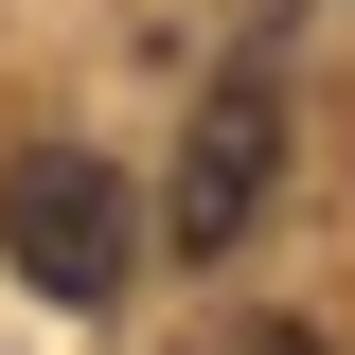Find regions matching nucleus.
<instances>
[{"label": "nucleus", "instance_id": "f257e3e1", "mask_svg": "<svg viewBox=\"0 0 355 355\" xmlns=\"http://www.w3.org/2000/svg\"><path fill=\"white\" fill-rule=\"evenodd\" d=\"M0 266L36 284V302H125L142 266V196L107 142H18V178H0Z\"/></svg>", "mask_w": 355, "mask_h": 355}, {"label": "nucleus", "instance_id": "f03ea898", "mask_svg": "<svg viewBox=\"0 0 355 355\" xmlns=\"http://www.w3.org/2000/svg\"><path fill=\"white\" fill-rule=\"evenodd\" d=\"M284 196V71H214L196 89V125H178V178H160V214H142V249H178V266H214V249H249V214Z\"/></svg>", "mask_w": 355, "mask_h": 355}, {"label": "nucleus", "instance_id": "7ed1b4c3", "mask_svg": "<svg viewBox=\"0 0 355 355\" xmlns=\"http://www.w3.org/2000/svg\"><path fill=\"white\" fill-rule=\"evenodd\" d=\"M231 355H320V320H249V338H231Z\"/></svg>", "mask_w": 355, "mask_h": 355}]
</instances>
